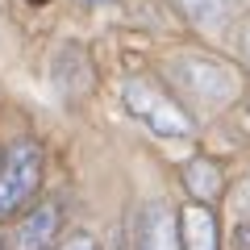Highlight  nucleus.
<instances>
[{
    "mask_svg": "<svg viewBox=\"0 0 250 250\" xmlns=\"http://www.w3.org/2000/svg\"><path fill=\"white\" fill-rule=\"evenodd\" d=\"M121 100H125V108H129V117L142 121L154 138H167L171 142V138H192V129H196L188 104L175 100L159 80H150V75H129L125 88H121Z\"/></svg>",
    "mask_w": 250,
    "mask_h": 250,
    "instance_id": "2",
    "label": "nucleus"
},
{
    "mask_svg": "<svg viewBox=\"0 0 250 250\" xmlns=\"http://www.w3.org/2000/svg\"><path fill=\"white\" fill-rule=\"evenodd\" d=\"M167 75L175 83V92L196 104L200 113H217L238 96V75L229 62L213 59V54H175L167 62Z\"/></svg>",
    "mask_w": 250,
    "mask_h": 250,
    "instance_id": "1",
    "label": "nucleus"
},
{
    "mask_svg": "<svg viewBox=\"0 0 250 250\" xmlns=\"http://www.w3.org/2000/svg\"><path fill=\"white\" fill-rule=\"evenodd\" d=\"M83 4H113V0H83Z\"/></svg>",
    "mask_w": 250,
    "mask_h": 250,
    "instance_id": "10",
    "label": "nucleus"
},
{
    "mask_svg": "<svg viewBox=\"0 0 250 250\" xmlns=\"http://www.w3.org/2000/svg\"><path fill=\"white\" fill-rule=\"evenodd\" d=\"M221 233H217V217L208 205L192 200L179 208V250H217Z\"/></svg>",
    "mask_w": 250,
    "mask_h": 250,
    "instance_id": "5",
    "label": "nucleus"
},
{
    "mask_svg": "<svg viewBox=\"0 0 250 250\" xmlns=\"http://www.w3.org/2000/svg\"><path fill=\"white\" fill-rule=\"evenodd\" d=\"M42 188V150L34 142H17L0 159V221L25 213Z\"/></svg>",
    "mask_w": 250,
    "mask_h": 250,
    "instance_id": "3",
    "label": "nucleus"
},
{
    "mask_svg": "<svg viewBox=\"0 0 250 250\" xmlns=\"http://www.w3.org/2000/svg\"><path fill=\"white\" fill-rule=\"evenodd\" d=\"M59 229H62V213L59 205L42 200L21 217L17 233H13V250H54L59 246Z\"/></svg>",
    "mask_w": 250,
    "mask_h": 250,
    "instance_id": "4",
    "label": "nucleus"
},
{
    "mask_svg": "<svg viewBox=\"0 0 250 250\" xmlns=\"http://www.w3.org/2000/svg\"><path fill=\"white\" fill-rule=\"evenodd\" d=\"M184 17L200 29H221L225 17H229V0H175Z\"/></svg>",
    "mask_w": 250,
    "mask_h": 250,
    "instance_id": "8",
    "label": "nucleus"
},
{
    "mask_svg": "<svg viewBox=\"0 0 250 250\" xmlns=\"http://www.w3.org/2000/svg\"><path fill=\"white\" fill-rule=\"evenodd\" d=\"M184 188L192 192V200L213 205V200L221 196V188H225V175H221V167H217L213 159H192L184 167Z\"/></svg>",
    "mask_w": 250,
    "mask_h": 250,
    "instance_id": "7",
    "label": "nucleus"
},
{
    "mask_svg": "<svg viewBox=\"0 0 250 250\" xmlns=\"http://www.w3.org/2000/svg\"><path fill=\"white\" fill-rule=\"evenodd\" d=\"M29 4H50V0H29Z\"/></svg>",
    "mask_w": 250,
    "mask_h": 250,
    "instance_id": "12",
    "label": "nucleus"
},
{
    "mask_svg": "<svg viewBox=\"0 0 250 250\" xmlns=\"http://www.w3.org/2000/svg\"><path fill=\"white\" fill-rule=\"evenodd\" d=\"M0 250H9V246H4V238H0Z\"/></svg>",
    "mask_w": 250,
    "mask_h": 250,
    "instance_id": "13",
    "label": "nucleus"
},
{
    "mask_svg": "<svg viewBox=\"0 0 250 250\" xmlns=\"http://www.w3.org/2000/svg\"><path fill=\"white\" fill-rule=\"evenodd\" d=\"M246 59H250V29H246Z\"/></svg>",
    "mask_w": 250,
    "mask_h": 250,
    "instance_id": "11",
    "label": "nucleus"
},
{
    "mask_svg": "<svg viewBox=\"0 0 250 250\" xmlns=\"http://www.w3.org/2000/svg\"><path fill=\"white\" fill-rule=\"evenodd\" d=\"M54 250H96V238H92V233H75V238H67Z\"/></svg>",
    "mask_w": 250,
    "mask_h": 250,
    "instance_id": "9",
    "label": "nucleus"
},
{
    "mask_svg": "<svg viewBox=\"0 0 250 250\" xmlns=\"http://www.w3.org/2000/svg\"><path fill=\"white\" fill-rule=\"evenodd\" d=\"M138 250H179V217L167 205H150L142 217Z\"/></svg>",
    "mask_w": 250,
    "mask_h": 250,
    "instance_id": "6",
    "label": "nucleus"
}]
</instances>
